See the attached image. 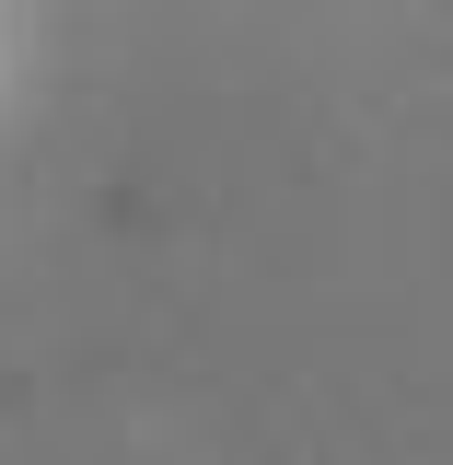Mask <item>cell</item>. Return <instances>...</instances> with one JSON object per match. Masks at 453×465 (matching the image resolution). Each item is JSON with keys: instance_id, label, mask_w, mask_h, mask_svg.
Instances as JSON below:
<instances>
[]
</instances>
